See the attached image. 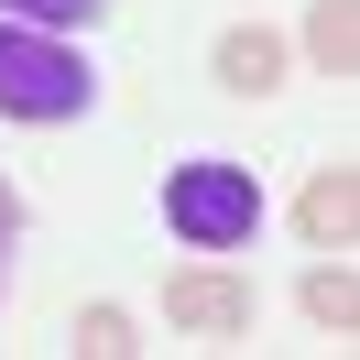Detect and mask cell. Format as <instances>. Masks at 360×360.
<instances>
[{
    "mask_svg": "<svg viewBox=\"0 0 360 360\" xmlns=\"http://www.w3.org/2000/svg\"><path fill=\"white\" fill-rule=\"evenodd\" d=\"M88 98H98L88 55H66L55 33L0 11V120H88Z\"/></svg>",
    "mask_w": 360,
    "mask_h": 360,
    "instance_id": "obj_1",
    "label": "cell"
},
{
    "mask_svg": "<svg viewBox=\"0 0 360 360\" xmlns=\"http://www.w3.org/2000/svg\"><path fill=\"white\" fill-rule=\"evenodd\" d=\"M164 229H175L186 251H240L251 229H262V186H251V164H175L164 175Z\"/></svg>",
    "mask_w": 360,
    "mask_h": 360,
    "instance_id": "obj_2",
    "label": "cell"
},
{
    "mask_svg": "<svg viewBox=\"0 0 360 360\" xmlns=\"http://www.w3.org/2000/svg\"><path fill=\"white\" fill-rule=\"evenodd\" d=\"M164 316H175L186 338H251V284H240V273H219V262L164 273Z\"/></svg>",
    "mask_w": 360,
    "mask_h": 360,
    "instance_id": "obj_3",
    "label": "cell"
},
{
    "mask_svg": "<svg viewBox=\"0 0 360 360\" xmlns=\"http://www.w3.org/2000/svg\"><path fill=\"white\" fill-rule=\"evenodd\" d=\"M284 66H295V55H284V33H273V22H229L219 44H207V77H219L229 98H273V88H284Z\"/></svg>",
    "mask_w": 360,
    "mask_h": 360,
    "instance_id": "obj_4",
    "label": "cell"
},
{
    "mask_svg": "<svg viewBox=\"0 0 360 360\" xmlns=\"http://www.w3.org/2000/svg\"><path fill=\"white\" fill-rule=\"evenodd\" d=\"M295 229H306L316 251H349V229H360V175H349V164L306 175V197H295Z\"/></svg>",
    "mask_w": 360,
    "mask_h": 360,
    "instance_id": "obj_5",
    "label": "cell"
},
{
    "mask_svg": "<svg viewBox=\"0 0 360 360\" xmlns=\"http://www.w3.org/2000/svg\"><path fill=\"white\" fill-rule=\"evenodd\" d=\"M306 55L316 77H360V0H306Z\"/></svg>",
    "mask_w": 360,
    "mask_h": 360,
    "instance_id": "obj_6",
    "label": "cell"
},
{
    "mask_svg": "<svg viewBox=\"0 0 360 360\" xmlns=\"http://www.w3.org/2000/svg\"><path fill=\"white\" fill-rule=\"evenodd\" d=\"M295 295H306V316H316V328H338V338L360 328V284H349V262H316Z\"/></svg>",
    "mask_w": 360,
    "mask_h": 360,
    "instance_id": "obj_7",
    "label": "cell"
},
{
    "mask_svg": "<svg viewBox=\"0 0 360 360\" xmlns=\"http://www.w3.org/2000/svg\"><path fill=\"white\" fill-rule=\"evenodd\" d=\"M120 349H142L131 316H120V306H77V360H120Z\"/></svg>",
    "mask_w": 360,
    "mask_h": 360,
    "instance_id": "obj_8",
    "label": "cell"
},
{
    "mask_svg": "<svg viewBox=\"0 0 360 360\" xmlns=\"http://www.w3.org/2000/svg\"><path fill=\"white\" fill-rule=\"evenodd\" d=\"M0 11H11V22H33V33H66V22L88 33L98 11H110V0H0Z\"/></svg>",
    "mask_w": 360,
    "mask_h": 360,
    "instance_id": "obj_9",
    "label": "cell"
},
{
    "mask_svg": "<svg viewBox=\"0 0 360 360\" xmlns=\"http://www.w3.org/2000/svg\"><path fill=\"white\" fill-rule=\"evenodd\" d=\"M11 251H22V197L0 186V295H11Z\"/></svg>",
    "mask_w": 360,
    "mask_h": 360,
    "instance_id": "obj_10",
    "label": "cell"
}]
</instances>
